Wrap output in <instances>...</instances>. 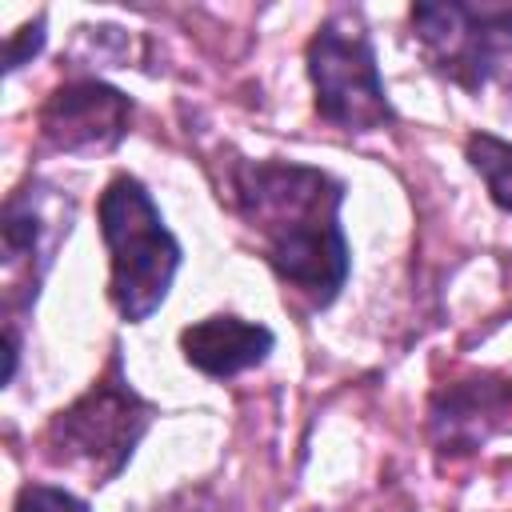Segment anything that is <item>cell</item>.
Returning <instances> with one entry per match:
<instances>
[{
  "label": "cell",
  "instance_id": "cell-9",
  "mask_svg": "<svg viewBox=\"0 0 512 512\" xmlns=\"http://www.w3.org/2000/svg\"><path fill=\"white\" fill-rule=\"evenodd\" d=\"M16 512H88V504L52 484H28L16 500Z\"/></svg>",
  "mask_w": 512,
  "mask_h": 512
},
{
  "label": "cell",
  "instance_id": "cell-2",
  "mask_svg": "<svg viewBox=\"0 0 512 512\" xmlns=\"http://www.w3.org/2000/svg\"><path fill=\"white\" fill-rule=\"evenodd\" d=\"M100 232L112 256V304L128 324L152 316L176 276L180 248L140 180L116 176L100 196Z\"/></svg>",
  "mask_w": 512,
  "mask_h": 512
},
{
  "label": "cell",
  "instance_id": "cell-6",
  "mask_svg": "<svg viewBox=\"0 0 512 512\" xmlns=\"http://www.w3.org/2000/svg\"><path fill=\"white\" fill-rule=\"evenodd\" d=\"M128 96H120L108 84L96 80H80V84H64L52 92V100L44 104V136L56 148L68 152H88V148H108L124 136L128 128Z\"/></svg>",
  "mask_w": 512,
  "mask_h": 512
},
{
  "label": "cell",
  "instance_id": "cell-5",
  "mask_svg": "<svg viewBox=\"0 0 512 512\" xmlns=\"http://www.w3.org/2000/svg\"><path fill=\"white\" fill-rule=\"evenodd\" d=\"M148 424L144 400L124 380H104L88 396H80L68 412L52 424V448H60V460L88 464L96 480H108L120 472V464L132 456V444L140 440Z\"/></svg>",
  "mask_w": 512,
  "mask_h": 512
},
{
  "label": "cell",
  "instance_id": "cell-8",
  "mask_svg": "<svg viewBox=\"0 0 512 512\" xmlns=\"http://www.w3.org/2000/svg\"><path fill=\"white\" fill-rule=\"evenodd\" d=\"M468 160H472V168L484 176L492 200L512 212V144L500 140V136L480 132V136L468 140Z\"/></svg>",
  "mask_w": 512,
  "mask_h": 512
},
{
  "label": "cell",
  "instance_id": "cell-10",
  "mask_svg": "<svg viewBox=\"0 0 512 512\" xmlns=\"http://www.w3.org/2000/svg\"><path fill=\"white\" fill-rule=\"evenodd\" d=\"M40 44H44V20H36V24H28V28H20V36L8 44V52H4V68L12 72L24 56H32V52H40Z\"/></svg>",
  "mask_w": 512,
  "mask_h": 512
},
{
  "label": "cell",
  "instance_id": "cell-1",
  "mask_svg": "<svg viewBox=\"0 0 512 512\" xmlns=\"http://www.w3.org/2000/svg\"><path fill=\"white\" fill-rule=\"evenodd\" d=\"M240 196L264 232L276 276L328 304L348 276V248L336 224L340 184L296 164H256L244 172Z\"/></svg>",
  "mask_w": 512,
  "mask_h": 512
},
{
  "label": "cell",
  "instance_id": "cell-4",
  "mask_svg": "<svg viewBox=\"0 0 512 512\" xmlns=\"http://www.w3.org/2000/svg\"><path fill=\"white\" fill-rule=\"evenodd\" d=\"M308 76L324 120L348 132H372L392 120V104L368 36L348 20H328L308 44Z\"/></svg>",
  "mask_w": 512,
  "mask_h": 512
},
{
  "label": "cell",
  "instance_id": "cell-7",
  "mask_svg": "<svg viewBox=\"0 0 512 512\" xmlns=\"http://www.w3.org/2000/svg\"><path fill=\"white\" fill-rule=\"evenodd\" d=\"M180 344L192 368L208 376H236L272 352V332L264 324H248L236 316H208L184 328Z\"/></svg>",
  "mask_w": 512,
  "mask_h": 512
},
{
  "label": "cell",
  "instance_id": "cell-3",
  "mask_svg": "<svg viewBox=\"0 0 512 512\" xmlns=\"http://www.w3.org/2000/svg\"><path fill=\"white\" fill-rule=\"evenodd\" d=\"M412 24L432 64L464 88L512 84V8L496 4H416Z\"/></svg>",
  "mask_w": 512,
  "mask_h": 512
}]
</instances>
